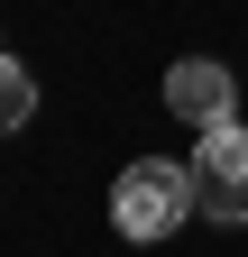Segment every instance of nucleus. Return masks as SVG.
Here are the masks:
<instances>
[{
  "mask_svg": "<svg viewBox=\"0 0 248 257\" xmlns=\"http://www.w3.org/2000/svg\"><path fill=\"white\" fill-rule=\"evenodd\" d=\"M193 211H202L193 202V166H175V156H138V166H119V184H110L119 239H175Z\"/></svg>",
  "mask_w": 248,
  "mask_h": 257,
  "instance_id": "obj_1",
  "label": "nucleus"
},
{
  "mask_svg": "<svg viewBox=\"0 0 248 257\" xmlns=\"http://www.w3.org/2000/svg\"><path fill=\"white\" fill-rule=\"evenodd\" d=\"M193 202L211 220H248V128H202V147H193Z\"/></svg>",
  "mask_w": 248,
  "mask_h": 257,
  "instance_id": "obj_2",
  "label": "nucleus"
},
{
  "mask_svg": "<svg viewBox=\"0 0 248 257\" xmlns=\"http://www.w3.org/2000/svg\"><path fill=\"white\" fill-rule=\"evenodd\" d=\"M166 110H175L184 128H230V110H239L230 64H211V55H184V64H166Z\"/></svg>",
  "mask_w": 248,
  "mask_h": 257,
  "instance_id": "obj_3",
  "label": "nucleus"
},
{
  "mask_svg": "<svg viewBox=\"0 0 248 257\" xmlns=\"http://www.w3.org/2000/svg\"><path fill=\"white\" fill-rule=\"evenodd\" d=\"M28 119H37V74H28L19 55H0V138L28 128Z\"/></svg>",
  "mask_w": 248,
  "mask_h": 257,
  "instance_id": "obj_4",
  "label": "nucleus"
}]
</instances>
